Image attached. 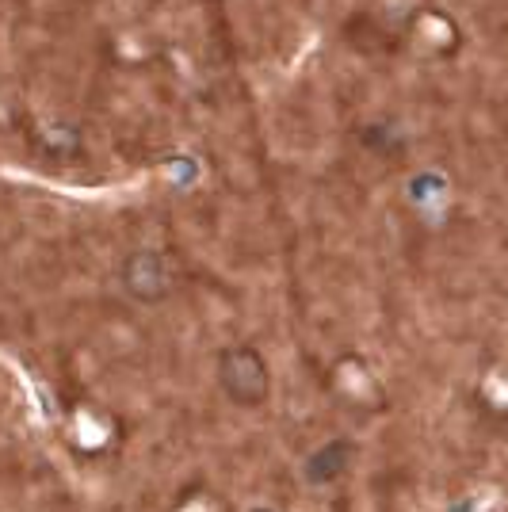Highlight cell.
<instances>
[{"mask_svg":"<svg viewBox=\"0 0 508 512\" xmlns=\"http://www.w3.org/2000/svg\"><path fill=\"white\" fill-rule=\"evenodd\" d=\"M218 375H222V386L233 402L241 406H256L268 398V363L256 348H230L222 363H218Z\"/></svg>","mask_w":508,"mask_h":512,"instance_id":"cell-1","label":"cell"},{"mask_svg":"<svg viewBox=\"0 0 508 512\" xmlns=\"http://www.w3.org/2000/svg\"><path fill=\"white\" fill-rule=\"evenodd\" d=\"M127 283H130V291H134L138 299H161V295L169 291V276H165L161 256H153V253L130 256Z\"/></svg>","mask_w":508,"mask_h":512,"instance_id":"cell-2","label":"cell"},{"mask_svg":"<svg viewBox=\"0 0 508 512\" xmlns=\"http://www.w3.org/2000/svg\"><path fill=\"white\" fill-rule=\"evenodd\" d=\"M348 455H352V444H325V448L306 463V470H310V478L314 482H329V478H337L340 470H344V463H348Z\"/></svg>","mask_w":508,"mask_h":512,"instance_id":"cell-3","label":"cell"}]
</instances>
